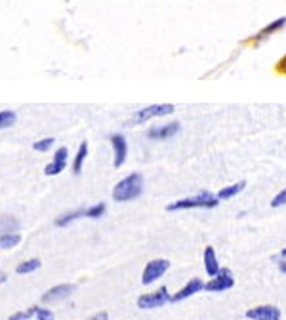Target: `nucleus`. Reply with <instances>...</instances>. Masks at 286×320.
I'll list each match as a JSON object with an SVG mask.
<instances>
[{
  "mask_svg": "<svg viewBox=\"0 0 286 320\" xmlns=\"http://www.w3.org/2000/svg\"><path fill=\"white\" fill-rule=\"evenodd\" d=\"M143 190V177L141 173H130L124 179L115 185L113 199L115 202H128V200L138 199Z\"/></svg>",
  "mask_w": 286,
  "mask_h": 320,
  "instance_id": "1",
  "label": "nucleus"
},
{
  "mask_svg": "<svg viewBox=\"0 0 286 320\" xmlns=\"http://www.w3.org/2000/svg\"><path fill=\"white\" fill-rule=\"evenodd\" d=\"M219 204V199L214 197L208 190H202L195 197H187V199L176 200L172 204H168L166 210L174 212V210H191V208H216Z\"/></svg>",
  "mask_w": 286,
  "mask_h": 320,
  "instance_id": "2",
  "label": "nucleus"
},
{
  "mask_svg": "<svg viewBox=\"0 0 286 320\" xmlns=\"http://www.w3.org/2000/svg\"><path fill=\"white\" fill-rule=\"evenodd\" d=\"M174 113V105L172 103H158V105H149L145 109H139L136 111L134 118H132V124H145L151 118H156V116H166V114Z\"/></svg>",
  "mask_w": 286,
  "mask_h": 320,
  "instance_id": "3",
  "label": "nucleus"
},
{
  "mask_svg": "<svg viewBox=\"0 0 286 320\" xmlns=\"http://www.w3.org/2000/svg\"><path fill=\"white\" fill-rule=\"evenodd\" d=\"M172 299V295L168 294V288L162 286L160 290H156L153 294H143L139 295L138 307L139 309H156V307H162Z\"/></svg>",
  "mask_w": 286,
  "mask_h": 320,
  "instance_id": "4",
  "label": "nucleus"
},
{
  "mask_svg": "<svg viewBox=\"0 0 286 320\" xmlns=\"http://www.w3.org/2000/svg\"><path fill=\"white\" fill-rule=\"evenodd\" d=\"M168 269H170V261H168V260H153V261H149L147 265H145V269H143V277H141V282H143L145 286L153 284V282H156L158 278L164 275Z\"/></svg>",
  "mask_w": 286,
  "mask_h": 320,
  "instance_id": "5",
  "label": "nucleus"
},
{
  "mask_svg": "<svg viewBox=\"0 0 286 320\" xmlns=\"http://www.w3.org/2000/svg\"><path fill=\"white\" fill-rule=\"evenodd\" d=\"M233 286H235V278L233 275H231V271H229V269H221L216 277H212L210 282L204 284V290H206V292H225V290H231Z\"/></svg>",
  "mask_w": 286,
  "mask_h": 320,
  "instance_id": "6",
  "label": "nucleus"
},
{
  "mask_svg": "<svg viewBox=\"0 0 286 320\" xmlns=\"http://www.w3.org/2000/svg\"><path fill=\"white\" fill-rule=\"evenodd\" d=\"M182 126L180 122H168V124H162V126H153L147 130V138L155 139V141H164V139L174 138L176 134H180Z\"/></svg>",
  "mask_w": 286,
  "mask_h": 320,
  "instance_id": "7",
  "label": "nucleus"
},
{
  "mask_svg": "<svg viewBox=\"0 0 286 320\" xmlns=\"http://www.w3.org/2000/svg\"><path fill=\"white\" fill-rule=\"evenodd\" d=\"M282 312L275 305H260L246 311V318L250 320H280Z\"/></svg>",
  "mask_w": 286,
  "mask_h": 320,
  "instance_id": "8",
  "label": "nucleus"
},
{
  "mask_svg": "<svg viewBox=\"0 0 286 320\" xmlns=\"http://www.w3.org/2000/svg\"><path fill=\"white\" fill-rule=\"evenodd\" d=\"M111 145H113L115 151L113 164L115 168H121L124 164V160H126V156H128V143H126V139H124L122 134H113L111 136Z\"/></svg>",
  "mask_w": 286,
  "mask_h": 320,
  "instance_id": "9",
  "label": "nucleus"
},
{
  "mask_svg": "<svg viewBox=\"0 0 286 320\" xmlns=\"http://www.w3.org/2000/svg\"><path fill=\"white\" fill-rule=\"evenodd\" d=\"M73 292H75V286L73 284H58V286H53V288H50V290L42 295V301L44 303L61 301V299H67Z\"/></svg>",
  "mask_w": 286,
  "mask_h": 320,
  "instance_id": "10",
  "label": "nucleus"
},
{
  "mask_svg": "<svg viewBox=\"0 0 286 320\" xmlns=\"http://www.w3.org/2000/svg\"><path fill=\"white\" fill-rule=\"evenodd\" d=\"M200 290H204V282L200 280V278H191L187 284L183 286L180 292H176V294L172 295V299L170 301H183V299H187V297H191V295L199 294Z\"/></svg>",
  "mask_w": 286,
  "mask_h": 320,
  "instance_id": "11",
  "label": "nucleus"
},
{
  "mask_svg": "<svg viewBox=\"0 0 286 320\" xmlns=\"http://www.w3.org/2000/svg\"><path fill=\"white\" fill-rule=\"evenodd\" d=\"M204 269H206V275H208V277H216L217 273L221 271L219 263H217L216 251H214L212 246H206V248H204Z\"/></svg>",
  "mask_w": 286,
  "mask_h": 320,
  "instance_id": "12",
  "label": "nucleus"
},
{
  "mask_svg": "<svg viewBox=\"0 0 286 320\" xmlns=\"http://www.w3.org/2000/svg\"><path fill=\"white\" fill-rule=\"evenodd\" d=\"M246 187V183L244 181H239V183H235V185H229V187H223V189L217 193V199L219 200H229V199H233V197H237L241 190Z\"/></svg>",
  "mask_w": 286,
  "mask_h": 320,
  "instance_id": "13",
  "label": "nucleus"
},
{
  "mask_svg": "<svg viewBox=\"0 0 286 320\" xmlns=\"http://www.w3.org/2000/svg\"><path fill=\"white\" fill-rule=\"evenodd\" d=\"M19 227V221L12 216H0V234L14 233Z\"/></svg>",
  "mask_w": 286,
  "mask_h": 320,
  "instance_id": "14",
  "label": "nucleus"
},
{
  "mask_svg": "<svg viewBox=\"0 0 286 320\" xmlns=\"http://www.w3.org/2000/svg\"><path fill=\"white\" fill-rule=\"evenodd\" d=\"M21 242V236L18 233H8V234H0V250H10V248H16Z\"/></svg>",
  "mask_w": 286,
  "mask_h": 320,
  "instance_id": "15",
  "label": "nucleus"
},
{
  "mask_svg": "<svg viewBox=\"0 0 286 320\" xmlns=\"http://www.w3.org/2000/svg\"><path fill=\"white\" fill-rule=\"evenodd\" d=\"M86 155H88V143L86 141H82L80 147H78L77 156H75V162H73V172L75 173H80L82 164H84V160H86Z\"/></svg>",
  "mask_w": 286,
  "mask_h": 320,
  "instance_id": "16",
  "label": "nucleus"
},
{
  "mask_svg": "<svg viewBox=\"0 0 286 320\" xmlns=\"http://www.w3.org/2000/svg\"><path fill=\"white\" fill-rule=\"evenodd\" d=\"M78 217H84V210H75V212H69V214H63L55 219V225L58 227H65L73 223V221H77Z\"/></svg>",
  "mask_w": 286,
  "mask_h": 320,
  "instance_id": "17",
  "label": "nucleus"
},
{
  "mask_svg": "<svg viewBox=\"0 0 286 320\" xmlns=\"http://www.w3.org/2000/svg\"><path fill=\"white\" fill-rule=\"evenodd\" d=\"M40 267V260H27L23 263H19L18 265V275H27V273H33L36 269Z\"/></svg>",
  "mask_w": 286,
  "mask_h": 320,
  "instance_id": "18",
  "label": "nucleus"
},
{
  "mask_svg": "<svg viewBox=\"0 0 286 320\" xmlns=\"http://www.w3.org/2000/svg\"><path fill=\"white\" fill-rule=\"evenodd\" d=\"M16 113L14 111H0V130H6L16 124Z\"/></svg>",
  "mask_w": 286,
  "mask_h": 320,
  "instance_id": "19",
  "label": "nucleus"
},
{
  "mask_svg": "<svg viewBox=\"0 0 286 320\" xmlns=\"http://www.w3.org/2000/svg\"><path fill=\"white\" fill-rule=\"evenodd\" d=\"M105 214V204L99 202V204H94L84 210V217H90V219H99V217Z\"/></svg>",
  "mask_w": 286,
  "mask_h": 320,
  "instance_id": "20",
  "label": "nucleus"
},
{
  "mask_svg": "<svg viewBox=\"0 0 286 320\" xmlns=\"http://www.w3.org/2000/svg\"><path fill=\"white\" fill-rule=\"evenodd\" d=\"M53 145V139L52 138H44L40 139V141H36L35 145H33V149L35 151H40V153H46V151H50Z\"/></svg>",
  "mask_w": 286,
  "mask_h": 320,
  "instance_id": "21",
  "label": "nucleus"
},
{
  "mask_svg": "<svg viewBox=\"0 0 286 320\" xmlns=\"http://www.w3.org/2000/svg\"><path fill=\"white\" fill-rule=\"evenodd\" d=\"M35 312H36V309L35 307H31V309H27V311L14 312L8 320H27V318H31V316H35Z\"/></svg>",
  "mask_w": 286,
  "mask_h": 320,
  "instance_id": "22",
  "label": "nucleus"
},
{
  "mask_svg": "<svg viewBox=\"0 0 286 320\" xmlns=\"http://www.w3.org/2000/svg\"><path fill=\"white\" fill-rule=\"evenodd\" d=\"M35 309H36L35 316L38 320H53V312L50 309H44V307H35Z\"/></svg>",
  "mask_w": 286,
  "mask_h": 320,
  "instance_id": "23",
  "label": "nucleus"
},
{
  "mask_svg": "<svg viewBox=\"0 0 286 320\" xmlns=\"http://www.w3.org/2000/svg\"><path fill=\"white\" fill-rule=\"evenodd\" d=\"M284 204H286V187L278 193L275 199L271 200V206L273 208H280V206H284Z\"/></svg>",
  "mask_w": 286,
  "mask_h": 320,
  "instance_id": "24",
  "label": "nucleus"
},
{
  "mask_svg": "<svg viewBox=\"0 0 286 320\" xmlns=\"http://www.w3.org/2000/svg\"><path fill=\"white\" fill-rule=\"evenodd\" d=\"M284 23H286V18L278 19V21H275L273 25H269L267 29H263V31H261V35H269V33H273V31H277V29H280V27L284 25Z\"/></svg>",
  "mask_w": 286,
  "mask_h": 320,
  "instance_id": "25",
  "label": "nucleus"
},
{
  "mask_svg": "<svg viewBox=\"0 0 286 320\" xmlns=\"http://www.w3.org/2000/svg\"><path fill=\"white\" fill-rule=\"evenodd\" d=\"M86 320H109V314L107 312H97V314H94V316H90V318H86Z\"/></svg>",
  "mask_w": 286,
  "mask_h": 320,
  "instance_id": "26",
  "label": "nucleus"
},
{
  "mask_svg": "<svg viewBox=\"0 0 286 320\" xmlns=\"http://www.w3.org/2000/svg\"><path fill=\"white\" fill-rule=\"evenodd\" d=\"M273 260H275V261H282V260H286V248H284V250L278 251V253L275 255V258H273Z\"/></svg>",
  "mask_w": 286,
  "mask_h": 320,
  "instance_id": "27",
  "label": "nucleus"
},
{
  "mask_svg": "<svg viewBox=\"0 0 286 320\" xmlns=\"http://www.w3.org/2000/svg\"><path fill=\"white\" fill-rule=\"evenodd\" d=\"M278 271H280V273H284V275H286V260L278 261Z\"/></svg>",
  "mask_w": 286,
  "mask_h": 320,
  "instance_id": "28",
  "label": "nucleus"
},
{
  "mask_svg": "<svg viewBox=\"0 0 286 320\" xmlns=\"http://www.w3.org/2000/svg\"><path fill=\"white\" fill-rule=\"evenodd\" d=\"M6 275H4V273H0V284H2V282H6Z\"/></svg>",
  "mask_w": 286,
  "mask_h": 320,
  "instance_id": "29",
  "label": "nucleus"
}]
</instances>
